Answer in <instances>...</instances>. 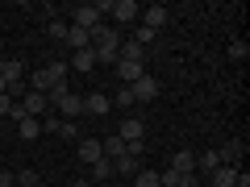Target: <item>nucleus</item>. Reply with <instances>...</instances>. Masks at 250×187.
Here are the masks:
<instances>
[{
	"instance_id": "1",
	"label": "nucleus",
	"mask_w": 250,
	"mask_h": 187,
	"mask_svg": "<svg viewBox=\"0 0 250 187\" xmlns=\"http://www.w3.org/2000/svg\"><path fill=\"white\" fill-rule=\"evenodd\" d=\"M129 92H134V104H150V100H159V79L154 75H142V79H134L129 83Z\"/></svg>"
},
{
	"instance_id": "2",
	"label": "nucleus",
	"mask_w": 250,
	"mask_h": 187,
	"mask_svg": "<svg viewBox=\"0 0 250 187\" xmlns=\"http://www.w3.org/2000/svg\"><path fill=\"white\" fill-rule=\"evenodd\" d=\"M138 13H142V4H138V0H113L108 17H113L117 25H129V21H138Z\"/></svg>"
},
{
	"instance_id": "3",
	"label": "nucleus",
	"mask_w": 250,
	"mask_h": 187,
	"mask_svg": "<svg viewBox=\"0 0 250 187\" xmlns=\"http://www.w3.org/2000/svg\"><path fill=\"white\" fill-rule=\"evenodd\" d=\"M17 104H21V108H25V116H38V121H42V116H46V112H50V100H46V96H42V92H25V96H21V100H17Z\"/></svg>"
},
{
	"instance_id": "4",
	"label": "nucleus",
	"mask_w": 250,
	"mask_h": 187,
	"mask_svg": "<svg viewBox=\"0 0 250 187\" xmlns=\"http://www.w3.org/2000/svg\"><path fill=\"white\" fill-rule=\"evenodd\" d=\"M117 137H121L125 146L142 142V137H146V121H142V116H125V121H121V133H117Z\"/></svg>"
},
{
	"instance_id": "5",
	"label": "nucleus",
	"mask_w": 250,
	"mask_h": 187,
	"mask_svg": "<svg viewBox=\"0 0 250 187\" xmlns=\"http://www.w3.org/2000/svg\"><path fill=\"white\" fill-rule=\"evenodd\" d=\"M71 25H80V29H88V34H92L96 25H104V17L96 13V4H75V21H71Z\"/></svg>"
},
{
	"instance_id": "6",
	"label": "nucleus",
	"mask_w": 250,
	"mask_h": 187,
	"mask_svg": "<svg viewBox=\"0 0 250 187\" xmlns=\"http://www.w3.org/2000/svg\"><path fill=\"white\" fill-rule=\"evenodd\" d=\"M167 17H171V13L163 9V4H150V9H142V21H138V25H146L150 34H159V29L167 25Z\"/></svg>"
},
{
	"instance_id": "7",
	"label": "nucleus",
	"mask_w": 250,
	"mask_h": 187,
	"mask_svg": "<svg viewBox=\"0 0 250 187\" xmlns=\"http://www.w3.org/2000/svg\"><path fill=\"white\" fill-rule=\"evenodd\" d=\"M75 158L92 167V162H100V158H104V150H100V142H96V137H80V146H75Z\"/></svg>"
},
{
	"instance_id": "8",
	"label": "nucleus",
	"mask_w": 250,
	"mask_h": 187,
	"mask_svg": "<svg viewBox=\"0 0 250 187\" xmlns=\"http://www.w3.org/2000/svg\"><path fill=\"white\" fill-rule=\"evenodd\" d=\"M171 175H196V154L192 150H175L171 154Z\"/></svg>"
},
{
	"instance_id": "9",
	"label": "nucleus",
	"mask_w": 250,
	"mask_h": 187,
	"mask_svg": "<svg viewBox=\"0 0 250 187\" xmlns=\"http://www.w3.org/2000/svg\"><path fill=\"white\" fill-rule=\"evenodd\" d=\"M138 170H142V158H134V154H121V158H113V175H121V179H134Z\"/></svg>"
},
{
	"instance_id": "10",
	"label": "nucleus",
	"mask_w": 250,
	"mask_h": 187,
	"mask_svg": "<svg viewBox=\"0 0 250 187\" xmlns=\"http://www.w3.org/2000/svg\"><path fill=\"white\" fill-rule=\"evenodd\" d=\"M108 108H113V100H108L104 92H92V96H83V112H92V116H104Z\"/></svg>"
},
{
	"instance_id": "11",
	"label": "nucleus",
	"mask_w": 250,
	"mask_h": 187,
	"mask_svg": "<svg viewBox=\"0 0 250 187\" xmlns=\"http://www.w3.org/2000/svg\"><path fill=\"white\" fill-rule=\"evenodd\" d=\"M117 62H142L146 67V46H138V42H129V46H117Z\"/></svg>"
},
{
	"instance_id": "12",
	"label": "nucleus",
	"mask_w": 250,
	"mask_h": 187,
	"mask_svg": "<svg viewBox=\"0 0 250 187\" xmlns=\"http://www.w3.org/2000/svg\"><path fill=\"white\" fill-rule=\"evenodd\" d=\"M238 175H242L238 167H217L213 175H208V183L213 187H238Z\"/></svg>"
},
{
	"instance_id": "13",
	"label": "nucleus",
	"mask_w": 250,
	"mask_h": 187,
	"mask_svg": "<svg viewBox=\"0 0 250 187\" xmlns=\"http://www.w3.org/2000/svg\"><path fill=\"white\" fill-rule=\"evenodd\" d=\"M242 154H246V146H242V142H225V150H217V158H221V167H238Z\"/></svg>"
},
{
	"instance_id": "14",
	"label": "nucleus",
	"mask_w": 250,
	"mask_h": 187,
	"mask_svg": "<svg viewBox=\"0 0 250 187\" xmlns=\"http://www.w3.org/2000/svg\"><path fill=\"white\" fill-rule=\"evenodd\" d=\"M67 67H71V71H80V75H88L92 67H96V54H92V50H75Z\"/></svg>"
},
{
	"instance_id": "15",
	"label": "nucleus",
	"mask_w": 250,
	"mask_h": 187,
	"mask_svg": "<svg viewBox=\"0 0 250 187\" xmlns=\"http://www.w3.org/2000/svg\"><path fill=\"white\" fill-rule=\"evenodd\" d=\"M67 46H75V50H92V34L80 25H67Z\"/></svg>"
},
{
	"instance_id": "16",
	"label": "nucleus",
	"mask_w": 250,
	"mask_h": 187,
	"mask_svg": "<svg viewBox=\"0 0 250 187\" xmlns=\"http://www.w3.org/2000/svg\"><path fill=\"white\" fill-rule=\"evenodd\" d=\"M113 67H117V75L125 79V88H129L134 79H142V75H146V67H142V62H113Z\"/></svg>"
},
{
	"instance_id": "17",
	"label": "nucleus",
	"mask_w": 250,
	"mask_h": 187,
	"mask_svg": "<svg viewBox=\"0 0 250 187\" xmlns=\"http://www.w3.org/2000/svg\"><path fill=\"white\" fill-rule=\"evenodd\" d=\"M17 133H21V142H34V137H42V121L25 116V121H17Z\"/></svg>"
},
{
	"instance_id": "18",
	"label": "nucleus",
	"mask_w": 250,
	"mask_h": 187,
	"mask_svg": "<svg viewBox=\"0 0 250 187\" xmlns=\"http://www.w3.org/2000/svg\"><path fill=\"white\" fill-rule=\"evenodd\" d=\"M88 170H92V183H113V179H117V175H113V162H108V158L92 162Z\"/></svg>"
},
{
	"instance_id": "19",
	"label": "nucleus",
	"mask_w": 250,
	"mask_h": 187,
	"mask_svg": "<svg viewBox=\"0 0 250 187\" xmlns=\"http://www.w3.org/2000/svg\"><path fill=\"white\" fill-rule=\"evenodd\" d=\"M217 167H221V158H217V150H205V154H196V170H200V175H213Z\"/></svg>"
},
{
	"instance_id": "20",
	"label": "nucleus",
	"mask_w": 250,
	"mask_h": 187,
	"mask_svg": "<svg viewBox=\"0 0 250 187\" xmlns=\"http://www.w3.org/2000/svg\"><path fill=\"white\" fill-rule=\"evenodd\" d=\"M163 183V175H159V170H138V175H134V187H159Z\"/></svg>"
},
{
	"instance_id": "21",
	"label": "nucleus",
	"mask_w": 250,
	"mask_h": 187,
	"mask_svg": "<svg viewBox=\"0 0 250 187\" xmlns=\"http://www.w3.org/2000/svg\"><path fill=\"white\" fill-rule=\"evenodd\" d=\"M46 75H50L54 83H62V79H67V75H71V67H67V62H62V58H54V62H46Z\"/></svg>"
},
{
	"instance_id": "22",
	"label": "nucleus",
	"mask_w": 250,
	"mask_h": 187,
	"mask_svg": "<svg viewBox=\"0 0 250 187\" xmlns=\"http://www.w3.org/2000/svg\"><path fill=\"white\" fill-rule=\"evenodd\" d=\"M100 150H104V158L113 162V158H121V154H125V142H121V137H108V142H100Z\"/></svg>"
},
{
	"instance_id": "23",
	"label": "nucleus",
	"mask_w": 250,
	"mask_h": 187,
	"mask_svg": "<svg viewBox=\"0 0 250 187\" xmlns=\"http://www.w3.org/2000/svg\"><path fill=\"white\" fill-rule=\"evenodd\" d=\"M13 183H21V187H38V183H42V175H38V170H17V175H13Z\"/></svg>"
},
{
	"instance_id": "24",
	"label": "nucleus",
	"mask_w": 250,
	"mask_h": 187,
	"mask_svg": "<svg viewBox=\"0 0 250 187\" xmlns=\"http://www.w3.org/2000/svg\"><path fill=\"white\" fill-rule=\"evenodd\" d=\"M46 34H50V42H67V21H50Z\"/></svg>"
},
{
	"instance_id": "25",
	"label": "nucleus",
	"mask_w": 250,
	"mask_h": 187,
	"mask_svg": "<svg viewBox=\"0 0 250 187\" xmlns=\"http://www.w3.org/2000/svg\"><path fill=\"white\" fill-rule=\"evenodd\" d=\"M113 104H117V108H134V92H129V88H121V92L113 96Z\"/></svg>"
},
{
	"instance_id": "26",
	"label": "nucleus",
	"mask_w": 250,
	"mask_h": 187,
	"mask_svg": "<svg viewBox=\"0 0 250 187\" xmlns=\"http://www.w3.org/2000/svg\"><path fill=\"white\" fill-rule=\"evenodd\" d=\"M59 125H62L59 112H46V116H42V129H46V133H59Z\"/></svg>"
},
{
	"instance_id": "27",
	"label": "nucleus",
	"mask_w": 250,
	"mask_h": 187,
	"mask_svg": "<svg viewBox=\"0 0 250 187\" xmlns=\"http://www.w3.org/2000/svg\"><path fill=\"white\" fill-rule=\"evenodd\" d=\"M246 54H250V46L242 42V37H238V42H229V58H238V62H242Z\"/></svg>"
},
{
	"instance_id": "28",
	"label": "nucleus",
	"mask_w": 250,
	"mask_h": 187,
	"mask_svg": "<svg viewBox=\"0 0 250 187\" xmlns=\"http://www.w3.org/2000/svg\"><path fill=\"white\" fill-rule=\"evenodd\" d=\"M59 133H62V137H71V142H75V137H80V125H75V121H62V125H59Z\"/></svg>"
},
{
	"instance_id": "29",
	"label": "nucleus",
	"mask_w": 250,
	"mask_h": 187,
	"mask_svg": "<svg viewBox=\"0 0 250 187\" xmlns=\"http://www.w3.org/2000/svg\"><path fill=\"white\" fill-rule=\"evenodd\" d=\"M13 104H17V100H13L9 92H0V121H4V116H9V108H13Z\"/></svg>"
},
{
	"instance_id": "30",
	"label": "nucleus",
	"mask_w": 250,
	"mask_h": 187,
	"mask_svg": "<svg viewBox=\"0 0 250 187\" xmlns=\"http://www.w3.org/2000/svg\"><path fill=\"white\" fill-rule=\"evenodd\" d=\"M134 42H138V46H146V42H154V34H150L146 25H138V37H134Z\"/></svg>"
},
{
	"instance_id": "31",
	"label": "nucleus",
	"mask_w": 250,
	"mask_h": 187,
	"mask_svg": "<svg viewBox=\"0 0 250 187\" xmlns=\"http://www.w3.org/2000/svg\"><path fill=\"white\" fill-rule=\"evenodd\" d=\"M0 187H13V175H9V170H0Z\"/></svg>"
},
{
	"instance_id": "32",
	"label": "nucleus",
	"mask_w": 250,
	"mask_h": 187,
	"mask_svg": "<svg viewBox=\"0 0 250 187\" xmlns=\"http://www.w3.org/2000/svg\"><path fill=\"white\" fill-rule=\"evenodd\" d=\"M75 187H96V183H92V179H75Z\"/></svg>"
},
{
	"instance_id": "33",
	"label": "nucleus",
	"mask_w": 250,
	"mask_h": 187,
	"mask_svg": "<svg viewBox=\"0 0 250 187\" xmlns=\"http://www.w3.org/2000/svg\"><path fill=\"white\" fill-rule=\"evenodd\" d=\"M104 187H125V183H104Z\"/></svg>"
},
{
	"instance_id": "34",
	"label": "nucleus",
	"mask_w": 250,
	"mask_h": 187,
	"mask_svg": "<svg viewBox=\"0 0 250 187\" xmlns=\"http://www.w3.org/2000/svg\"><path fill=\"white\" fill-rule=\"evenodd\" d=\"M0 71H4V54H0Z\"/></svg>"
},
{
	"instance_id": "35",
	"label": "nucleus",
	"mask_w": 250,
	"mask_h": 187,
	"mask_svg": "<svg viewBox=\"0 0 250 187\" xmlns=\"http://www.w3.org/2000/svg\"><path fill=\"white\" fill-rule=\"evenodd\" d=\"M0 92H4V79H0Z\"/></svg>"
},
{
	"instance_id": "36",
	"label": "nucleus",
	"mask_w": 250,
	"mask_h": 187,
	"mask_svg": "<svg viewBox=\"0 0 250 187\" xmlns=\"http://www.w3.org/2000/svg\"><path fill=\"white\" fill-rule=\"evenodd\" d=\"M159 187H171V183H159Z\"/></svg>"
},
{
	"instance_id": "37",
	"label": "nucleus",
	"mask_w": 250,
	"mask_h": 187,
	"mask_svg": "<svg viewBox=\"0 0 250 187\" xmlns=\"http://www.w3.org/2000/svg\"><path fill=\"white\" fill-rule=\"evenodd\" d=\"M0 125H4V121H0Z\"/></svg>"
}]
</instances>
